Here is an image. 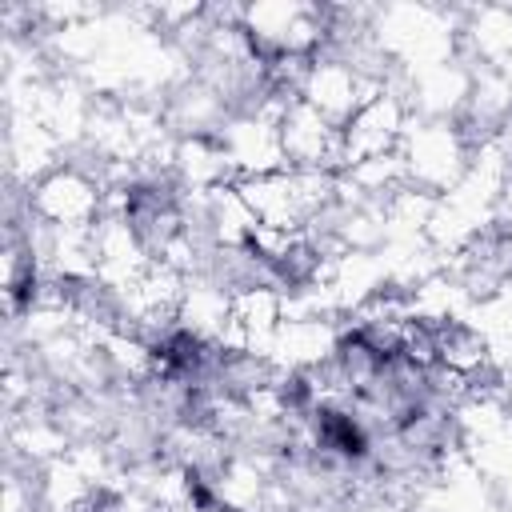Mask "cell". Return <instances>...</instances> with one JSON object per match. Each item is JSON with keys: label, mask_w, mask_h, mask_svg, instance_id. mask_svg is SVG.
<instances>
[{"label": "cell", "mask_w": 512, "mask_h": 512, "mask_svg": "<svg viewBox=\"0 0 512 512\" xmlns=\"http://www.w3.org/2000/svg\"><path fill=\"white\" fill-rule=\"evenodd\" d=\"M28 192V216L48 228H92L104 216V184L80 160H64L44 172Z\"/></svg>", "instance_id": "obj_1"}, {"label": "cell", "mask_w": 512, "mask_h": 512, "mask_svg": "<svg viewBox=\"0 0 512 512\" xmlns=\"http://www.w3.org/2000/svg\"><path fill=\"white\" fill-rule=\"evenodd\" d=\"M412 128V108L408 96H400L392 84L368 96L344 124H340V144H344V172L360 160L388 156L404 144V132Z\"/></svg>", "instance_id": "obj_2"}]
</instances>
